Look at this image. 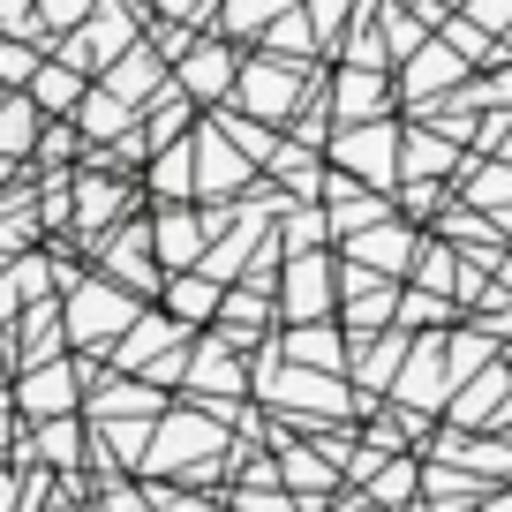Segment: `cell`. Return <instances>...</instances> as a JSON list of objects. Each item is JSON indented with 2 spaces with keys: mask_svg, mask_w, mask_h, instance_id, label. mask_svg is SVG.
<instances>
[{
  "mask_svg": "<svg viewBox=\"0 0 512 512\" xmlns=\"http://www.w3.org/2000/svg\"><path fill=\"white\" fill-rule=\"evenodd\" d=\"M166 302H174V317H211V302H219V294H211V279H181L174 294H166Z\"/></svg>",
  "mask_w": 512,
  "mask_h": 512,
  "instance_id": "obj_15",
  "label": "cell"
},
{
  "mask_svg": "<svg viewBox=\"0 0 512 512\" xmlns=\"http://www.w3.org/2000/svg\"><path fill=\"white\" fill-rule=\"evenodd\" d=\"M46 16H53V23H76L83 8H76V0H46Z\"/></svg>",
  "mask_w": 512,
  "mask_h": 512,
  "instance_id": "obj_23",
  "label": "cell"
},
{
  "mask_svg": "<svg viewBox=\"0 0 512 512\" xmlns=\"http://www.w3.org/2000/svg\"><path fill=\"white\" fill-rule=\"evenodd\" d=\"M136 324V302H128L121 287H106V279H91V287H68V332L83 339V347H98V339L128 332Z\"/></svg>",
  "mask_w": 512,
  "mask_h": 512,
  "instance_id": "obj_1",
  "label": "cell"
},
{
  "mask_svg": "<svg viewBox=\"0 0 512 512\" xmlns=\"http://www.w3.org/2000/svg\"><path fill=\"white\" fill-rule=\"evenodd\" d=\"M384 136H392V128H362V136H347V144H339V159H362L369 174L384 181Z\"/></svg>",
  "mask_w": 512,
  "mask_h": 512,
  "instance_id": "obj_14",
  "label": "cell"
},
{
  "mask_svg": "<svg viewBox=\"0 0 512 512\" xmlns=\"http://www.w3.org/2000/svg\"><path fill=\"white\" fill-rule=\"evenodd\" d=\"M38 106H76V98H83V76H76V68H38Z\"/></svg>",
  "mask_w": 512,
  "mask_h": 512,
  "instance_id": "obj_9",
  "label": "cell"
},
{
  "mask_svg": "<svg viewBox=\"0 0 512 512\" xmlns=\"http://www.w3.org/2000/svg\"><path fill=\"white\" fill-rule=\"evenodd\" d=\"M354 249H362L369 264H400V249H407V241H400V234H362Z\"/></svg>",
  "mask_w": 512,
  "mask_h": 512,
  "instance_id": "obj_19",
  "label": "cell"
},
{
  "mask_svg": "<svg viewBox=\"0 0 512 512\" xmlns=\"http://www.w3.org/2000/svg\"><path fill=\"white\" fill-rule=\"evenodd\" d=\"M339 106L347 113H377V83H369L362 68H347V76H339Z\"/></svg>",
  "mask_w": 512,
  "mask_h": 512,
  "instance_id": "obj_17",
  "label": "cell"
},
{
  "mask_svg": "<svg viewBox=\"0 0 512 512\" xmlns=\"http://www.w3.org/2000/svg\"><path fill=\"white\" fill-rule=\"evenodd\" d=\"M354 512H377V505H354Z\"/></svg>",
  "mask_w": 512,
  "mask_h": 512,
  "instance_id": "obj_26",
  "label": "cell"
},
{
  "mask_svg": "<svg viewBox=\"0 0 512 512\" xmlns=\"http://www.w3.org/2000/svg\"><path fill=\"white\" fill-rule=\"evenodd\" d=\"M196 151H204V189H226V181H241V174H249L241 159H226V151H219V136H211V128L196 136Z\"/></svg>",
  "mask_w": 512,
  "mask_h": 512,
  "instance_id": "obj_11",
  "label": "cell"
},
{
  "mask_svg": "<svg viewBox=\"0 0 512 512\" xmlns=\"http://www.w3.org/2000/svg\"><path fill=\"white\" fill-rule=\"evenodd\" d=\"M475 16L482 23H512V0H475Z\"/></svg>",
  "mask_w": 512,
  "mask_h": 512,
  "instance_id": "obj_22",
  "label": "cell"
},
{
  "mask_svg": "<svg viewBox=\"0 0 512 512\" xmlns=\"http://www.w3.org/2000/svg\"><path fill=\"white\" fill-rule=\"evenodd\" d=\"M264 16H279L272 0H234V8H226V23H241V31H249V23H264Z\"/></svg>",
  "mask_w": 512,
  "mask_h": 512,
  "instance_id": "obj_21",
  "label": "cell"
},
{
  "mask_svg": "<svg viewBox=\"0 0 512 512\" xmlns=\"http://www.w3.org/2000/svg\"><path fill=\"white\" fill-rule=\"evenodd\" d=\"M151 83H159V61H151V53H128V61L113 68V98H128V106H136Z\"/></svg>",
  "mask_w": 512,
  "mask_h": 512,
  "instance_id": "obj_8",
  "label": "cell"
},
{
  "mask_svg": "<svg viewBox=\"0 0 512 512\" xmlns=\"http://www.w3.org/2000/svg\"><path fill=\"white\" fill-rule=\"evenodd\" d=\"M196 249H204L196 219H174V211H166V219H159V256H166V264H196Z\"/></svg>",
  "mask_w": 512,
  "mask_h": 512,
  "instance_id": "obj_7",
  "label": "cell"
},
{
  "mask_svg": "<svg viewBox=\"0 0 512 512\" xmlns=\"http://www.w3.org/2000/svg\"><path fill=\"white\" fill-rule=\"evenodd\" d=\"M0 512H16V475L0 467Z\"/></svg>",
  "mask_w": 512,
  "mask_h": 512,
  "instance_id": "obj_24",
  "label": "cell"
},
{
  "mask_svg": "<svg viewBox=\"0 0 512 512\" xmlns=\"http://www.w3.org/2000/svg\"><path fill=\"white\" fill-rule=\"evenodd\" d=\"M241 98H249L256 113H287L294 98H302V68H287V61H256L249 76H241Z\"/></svg>",
  "mask_w": 512,
  "mask_h": 512,
  "instance_id": "obj_3",
  "label": "cell"
},
{
  "mask_svg": "<svg viewBox=\"0 0 512 512\" xmlns=\"http://www.w3.org/2000/svg\"><path fill=\"white\" fill-rule=\"evenodd\" d=\"M38 452L68 467V460H76V422H68V415H61V422H38Z\"/></svg>",
  "mask_w": 512,
  "mask_h": 512,
  "instance_id": "obj_16",
  "label": "cell"
},
{
  "mask_svg": "<svg viewBox=\"0 0 512 512\" xmlns=\"http://www.w3.org/2000/svg\"><path fill=\"white\" fill-rule=\"evenodd\" d=\"M38 144V98H8L0 106V151H31Z\"/></svg>",
  "mask_w": 512,
  "mask_h": 512,
  "instance_id": "obj_5",
  "label": "cell"
},
{
  "mask_svg": "<svg viewBox=\"0 0 512 512\" xmlns=\"http://www.w3.org/2000/svg\"><path fill=\"white\" fill-rule=\"evenodd\" d=\"M53 512H76V505H53Z\"/></svg>",
  "mask_w": 512,
  "mask_h": 512,
  "instance_id": "obj_27",
  "label": "cell"
},
{
  "mask_svg": "<svg viewBox=\"0 0 512 512\" xmlns=\"http://www.w3.org/2000/svg\"><path fill=\"white\" fill-rule=\"evenodd\" d=\"M121 128H128V98L98 91V98H91V113H83V136H121Z\"/></svg>",
  "mask_w": 512,
  "mask_h": 512,
  "instance_id": "obj_10",
  "label": "cell"
},
{
  "mask_svg": "<svg viewBox=\"0 0 512 512\" xmlns=\"http://www.w3.org/2000/svg\"><path fill=\"white\" fill-rule=\"evenodd\" d=\"M151 181H159L166 196H189V151H166V159H159V174H151Z\"/></svg>",
  "mask_w": 512,
  "mask_h": 512,
  "instance_id": "obj_18",
  "label": "cell"
},
{
  "mask_svg": "<svg viewBox=\"0 0 512 512\" xmlns=\"http://www.w3.org/2000/svg\"><path fill=\"white\" fill-rule=\"evenodd\" d=\"M106 211H121V189H113V181H76V219L98 226Z\"/></svg>",
  "mask_w": 512,
  "mask_h": 512,
  "instance_id": "obj_12",
  "label": "cell"
},
{
  "mask_svg": "<svg viewBox=\"0 0 512 512\" xmlns=\"http://www.w3.org/2000/svg\"><path fill=\"white\" fill-rule=\"evenodd\" d=\"M460 76V68L445 61V53H430V61H422V76H407V91H437V83H452Z\"/></svg>",
  "mask_w": 512,
  "mask_h": 512,
  "instance_id": "obj_20",
  "label": "cell"
},
{
  "mask_svg": "<svg viewBox=\"0 0 512 512\" xmlns=\"http://www.w3.org/2000/svg\"><path fill=\"white\" fill-rule=\"evenodd\" d=\"M151 234H121V249H106V272H128V279H151Z\"/></svg>",
  "mask_w": 512,
  "mask_h": 512,
  "instance_id": "obj_13",
  "label": "cell"
},
{
  "mask_svg": "<svg viewBox=\"0 0 512 512\" xmlns=\"http://www.w3.org/2000/svg\"><path fill=\"white\" fill-rule=\"evenodd\" d=\"M16 407H23V415H38V422H61L68 407H76V369H68V362H38V369H23Z\"/></svg>",
  "mask_w": 512,
  "mask_h": 512,
  "instance_id": "obj_2",
  "label": "cell"
},
{
  "mask_svg": "<svg viewBox=\"0 0 512 512\" xmlns=\"http://www.w3.org/2000/svg\"><path fill=\"white\" fill-rule=\"evenodd\" d=\"M226 76H234V68H226V53H219V46H196L189 61H181V91H196V98H219V91H226Z\"/></svg>",
  "mask_w": 512,
  "mask_h": 512,
  "instance_id": "obj_4",
  "label": "cell"
},
{
  "mask_svg": "<svg viewBox=\"0 0 512 512\" xmlns=\"http://www.w3.org/2000/svg\"><path fill=\"white\" fill-rule=\"evenodd\" d=\"M0 445H8V415H0Z\"/></svg>",
  "mask_w": 512,
  "mask_h": 512,
  "instance_id": "obj_25",
  "label": "cell"
},
{
  "mask_svg": "<svg viewBox=\"0 0 512 512\" xmlns=\"http://www.w3.org/2000/svg\"><path fill=\"white\" fill-rule=\"evenodd\" d=\"M287 302H302L294 317H324V264L317 256H302V264L287 272Z\"/></svg>",
  "mask_w": 512,
  "mask_h": 512,
  "instance_id": "obj_6",
  "label": "cell"
}]
</instances>
